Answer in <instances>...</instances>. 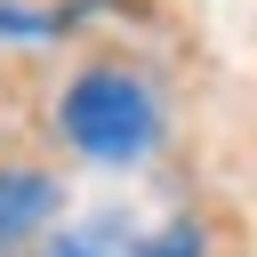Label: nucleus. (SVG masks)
I'll use <instances>...</instances> for the list:
<instances>
[{"instance_id":"2","label":"nucleus","mask_w":257,"mask_h":257,"mask_svg":"<svg viewBox=\"0 0 257 257\" xmlns=\"http://www.w3.org/2000/svg\"><path fill=\"white\" fill-rule=\"evenodd\" d=\"M48 257H201L193 225H161V233H128V225H80L64 233Z\"/></svg>"},{"instance_id":"3","label":"nucleus","mask_w":257,"mask_h":257,"mask_svg":"<svg viewBox=\"0 0 257 257\" xmlns=\"http://www.w3.org/2000/svg\"><path fill=\"white\" fill-rule=\"evenodd\" d=\"M48 209H56V185L40 169H0V249L24 241L32 225H48Z\"/></svg>"},{"instance_id":"1","label":"nucleus","mask_w":257,"mask_h":257,"mask_svg":"<svg viewBox=\"0 0 257 257\" xmlns=\"http://www.w3.org/2000/svg\"><path fill=\"white\" fill-rule=\"evenodd\" d=\"M56 120H64L72 153H88V161H145L153 137H161L153 88H145L137 72H120V64L80 72V80L64 88V112H56Z\"/></svg>"}]
</instances>
